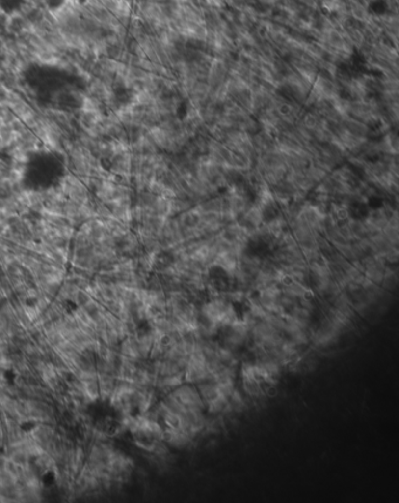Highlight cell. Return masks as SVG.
I'll use <instances>...</instances> for the list:
<instances>
[{"label":"cell","instance_id":"6da1fadb","mask_svg":"<svg viewBox=\"0 0 399 503\" xmlns=\"http://www.w3.org/2000/svg\"><path fill=\"white\" fill-rule=\"evenodd\" d=\"M57 188L68 200L75 203L90 204L94 202L93 194L88 189L86 183L71 172L62 176Z\"/></svg>","mask_w":399,"mask_h":503},{"label":"cell","instance_id":"7a4b0ae2","mask_svg":"<svg viewBox=\"0 0 399 503\" xmlns=\"http://www.w3.org/2000/svg\"><path fill=\"white\" fill-rule=\"evenodd\" d=\"M19 140V132L13 129L10 124L2 123L0 126V151L7 150L17 145Z\"/></svg>","mask_w":399,"mask_h":503}]
</instances>
